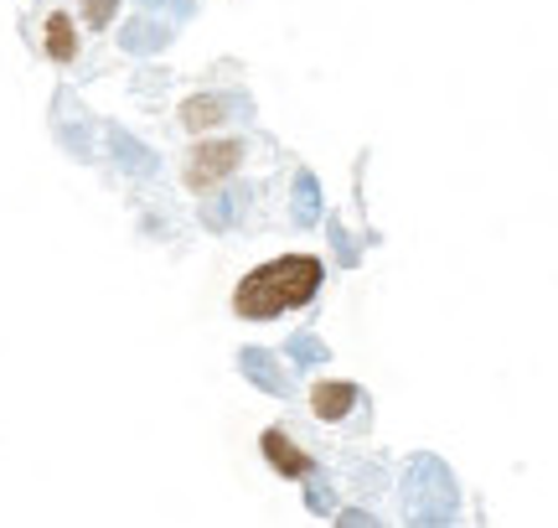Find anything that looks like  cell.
Instances as JSON below:
<instances>
[{"mask_svg": "<svg viewBox=\"0 0 558 528\" xmlns=\"http://www.w3.org/2000/svg\"><path fill=\"white\" fill-rule=\"evenodd\" d=\"M326 290V264L316 254H279V260L248 269L233 290V316L243 322H275L290 311H305Z\"/></svg>", "mask_w": 558, "mask_h": 528, "instance_id": "cell-1", "label": "cell"}, {"mask_svg": "<svg viewBox=\"0 0 558 528\" xmlns=\"http://www.w3.org/2000/svg\"><path fill=\"white\" fill-rule=\"evenodd\" d=\"M259 446H264V456H269V467L284 471V477H305V471H311V456H305L290 435H279V430H264Z\"/></svg>", "mask_w": 558, "mask_h": 528, "instance_id": "cell-3", "label": "cell"}, {"mask_svg": "<svg viewBox=\"0 0 558 528\" xmlns=\"http://www.w3.org/2000/svg\"><path fill=\"white\" fill-rule=\"evenodd\" d=\"M239 166H243V141H239V135H228V141H202L197 151L186 156L181 177H186V187H192V192H213V187L228 182Z\"/></svg>", "mask_w": 558, "mask_h": 528, "instance_id": "cell-2", "label": "cell"}, {"mask_svg": "<svg viewBox=\"0 0 558 528\" xmlns=\"http://www.w3.org/2000/svg\"><path fill=\"white\" fill-rule=\"evenodd\" d=\"M114 11H120V0H83V21L88 26H109Z\"/></svg>", "mask_w": 558, "mask_h": 528, "instance_id": "cell-5", "label": "cell"}, {"mask_svg": "<svg viewBox=\"0 0 558 528\" xmlns=\"http://www.w3.org/2000/svg\"><path fill=\"white\" fill-rule=\"evenodd\" d=\"M352 405H357V388L352 384H320L316 388V415L320 420H341Z\"/></svg>", "mask_w": 558, "mask_h": 528, "instance_id": "cell-4", "label": "cell"}]
</instances>
